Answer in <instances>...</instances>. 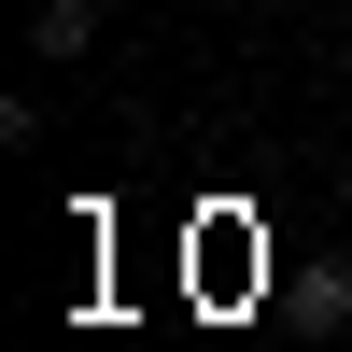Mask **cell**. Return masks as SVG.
Here are the masks:
<instances>
[{
	"label": "cell",
	"instance_id": "6da1fadb",
	"mask_svg": "<svg viewBox=\"0 0 352 352\" xmlns=\"http://www.w3.org/2000/svg\"><path fill=\"white\" fill-rule=\"evenodd\" d=\"M99 43V0H43V14H28V56H85Z\"/></svg>",
	"mask_w": 352,
	"mask_h": 352
}]
</instances>
